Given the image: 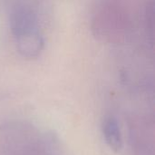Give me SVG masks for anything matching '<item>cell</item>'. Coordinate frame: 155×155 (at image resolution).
Masks as SVG:
<instances>
[{
    "mask_svg": "<svg viewBox=\"0 0 155 155\" xmlns=\"http://www.w3.org/2000/svg\"><path fill=\"white\" fill-rule=\"evenodd\" d=\"M14 38L18 53L25 58H36L44 49V37L39 29L20 35Z\"/></svg>",
    "mask_w": 155,
    "mask_h": 155,
    "instance_id": "cell-1",
    "label": "cell"
},
{
    "mask_svg": "<svg viewBox=\"0 0 155 155\" xmlns=\"http://www.w3.org/2000/svg\"><path fill=\"white\" fill-rule=\"evenodd\" d=\"M10 26L14 37L39 29L35 15L28 8L19 7L11 15Z\"/></svg>",
    "mask_w": 155,
    "mask_h": 155,
    "instance_id": "cell-2",
    "label": "cell"
},
{
    "mask_svg": "<svg viewBox=\"0 0 155 155\" xmlns=\"http://www.w3.org/2000/svg\"><path fill=\"white\" fill-rule=\"evenodd\" d=\"M102 134L106 144L111 150L119 151L123 145V137L118 121L113 116H107L102 123Z\"/></svg>",
    "mask_w": 155,
    "mask_h": 155,
    "instance_id": "cell-3",
    "label": "cell"
}]
</instances>
